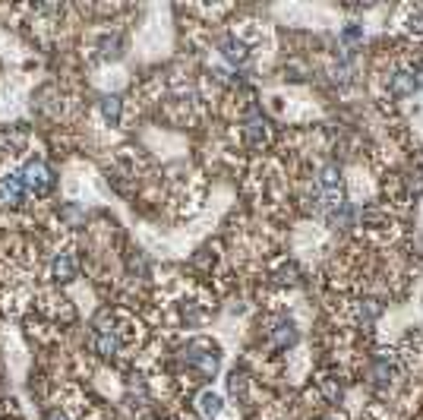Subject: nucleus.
Here are the masks:
<instances>
[{"label":"nucleus","instance_id":"f257e3e1","mask_svg":"<svg viewBox=\"0 0 423 420\" xmlns=\"http://www.w3.org/2000/svg\"><path fill=\"white\" fill-rule=\"evenodd\" d=\"M183 367L190 370L199 383H206L218 373V363H221V354H218V344L209 342V338H190L183 344V354H180Z\"/></svg>","mask_w":423,"mask_h":420},{"label":"nucleus","instance_id":"f03ea898","mask_svg":"<svg viewBox=\"0 0 423 420\" xmlns=\"http://www.w3.org/2000/svg\"><path fill=\"white\" fill-rule=\"evenodd\" d=\"M19 177H23V184L25 189H29V196H35V199H42V196H47L54 189V171L45 165L42 158H32V161H25L23 168H19Z\"/></svg>","mask_w":423,"mask_h":420},{"label":"nucleus","instance_id":"7ed1b4c3","mask_svg":"<svg viewBox=\"0 0 423 420\" xmlns=\"http://www.w3.org/2000/svg\"><path fill=\"white\" fill-rule=\"evenodd\" d=\"M265 335H269V344L275 351H288L291 344L297 342V326L288 320V316H272Z\"/></svg>","mask_w":423,"mask_h":420},{"label":"nucleus","instance_id":"20e7f679","mask_svg":"<svg viewBox=\"0 0 423 420\" xmlns=\"http://www.w3.org/2000/svg\"><path fill=\"white\" fill-rule=\"evenodd\" d=\"M386 89L395 95V98H405V95H414L420 89V79H417V70H407V66H398V70L388 73L386 79Z\"/></svg>","mask_w":423,"mask_h":420},{"label":"nucleus","instance_id":"39448f33","mask_svg":"<svg viewBox=\"0 0 423 420\" xmlns=\"http://www.w3.org/2000/svg\"><path fill=\"white\" fill-rule=\"evenodd\" d=\"M241 136H243V146L253 148V152H262L265 146H269L272 133H269V124H265L259 114H253V117L247 120V124L241 127Z\"/></svg>","mask_w":423,"mask_h":420},{"label":"nucleus","instance_id":"423d86ee","mask_svg":"<svg viewBox=\"0 0 423 420\" xmlns=\"http://www.w3.org/2000/svg\"><path fill=\"white\" fill-rule=\"evenodd\" d=\"M218 51H221V57L228 60L231 66H247L250 57H253L250 45L243 42V38H237V35H224L221 42H218Z\"/></svg>","mask_w":423,"mask_h":420},{"label":"nucleus","instance_id":"0eeeda50","mask_svg":"<svg viewBox=\"0 0 423 420\" xmlns=\"http://www.w3.org/2000/svg\"><path fill=\"white\" fill-rule=\"evenodd\" d=\"M120 47H124V42H120L117 32H101V35L92 38V57H95V60L120 57Z\"/></svg>","mask_w":423,"mask_h":420},{"label":"nucleus","instance_id":"6e6552de","mask_svg":"<svg viewBox=\"0 0 423 420\" xmlns=\"http://www.w3.org/2000/svg\"><path fill=\"white\" fill-rule=\"evenodd\" d=\"M98 111H101V117H105V124L117 127L120 117H124V98H120V95H105L101 105H98Z\"/></svg>","mask_w":423,"mask_h":420},{"label":"nucleus","instance_id":"1a4fd4ad","mask_svg":"<svg viewBox=\"0 0 423 420\" xmlns=\"http://www.w3.org/2000/svg\"><path fill=\"white\" fill-rule=\"evenodd\" d=\"M51 275L57 281H73L76 279V259H73L70 253H60L57 259L51 262Z\"/></svg>","mask_w":423,"mask_h":420},{"label":"nucleus","instance_id":"9d476101","mask_svg":"<svg viewBox=\"0 0 423 420\" xmlns=\"http://www.w3.org/2000/svg\"><path fill=\"white\" fill-rule=\"evenodd\" d=\"M319 389H323V395H325V402H329V404H338L341 395H344V383H341L335 373H323V376H319Z\"/></svg>","mask_w":423,"mask_h":420},{"label":"nucleus","instance_id":"9b49d317","mask_svg":"<svg viewBox=\"0 0 423 420\" xmlns=\"http://www.w3.org/2000/svg\"><path fill=\"white\" fill-rule=\"evenodd\" d=\"M199 411L206 420H215L218 414H221V398L215 395V392H202L199 395Z\"/></svg>","mask_w":423,"mask_h":420},{"label":"nucleus","instance_id":"f8f14e48","mask_svg":"<svg viewBox=\"0 0 423 420\" xmlns=\"http://www.w3.org/2000/svg\"><path fill=\"white\" fill-rule=\"evenodd\" d=\"M407 29H411V32H420V35H423V6H417V10H411V19H407Z\"/></svg>","mask_w":423,"mask_h":420},{"label":"nucleus","instance_id":"ddd939ff","mask_svg":"<svg viewBox=\"0 0 423 420\" xmlns=\"http://www.w3.org/2000/svg\"><path fill=\"white\" fill-rule=\"evenodd\" d=\"M45 420H70V417H66L60 408H51V411H45Z\"/></svg>","mask_w":423,"mask_h":420},{"label":"nucleus","instance_id":"4468645a","mask_svg":"<svg viewBox=\"0 0 423 420\" xmlns=\"http://www.w3.org/2000/svg\"><path fill=\"white\" fill-rule=\"evenodd\" d=\"M323 420H335V417H323Z\"/></svg>","mask_w":423,"mask_h":420}]
</instances>
